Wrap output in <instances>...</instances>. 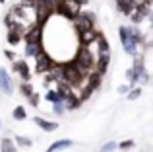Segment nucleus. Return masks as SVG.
Masks as SVG:
<instances>
[{"instance_id": "1", "label": "nucleus", "mask_w": 153, "mask_h": 152, "mask_svg": "<svg viewBox=\"0 0 153 152\" xmlns=\"http://www.w3.org/2000/svg\"><path fill=\"white\" fill-rule=\"evenodd\" d=\"M56 12L68 20H76V16L82 12V2H78V0H60L58 6H56Z\"/></svg>"}, {"instance_id": "2", "label": "nucleus", "mask_w": 153, "mask_h": 152, "mask_svg": "<svg viewBox=\"0 0 153 152\" xmlns=\"http://www.w3.org/2000/svg\"><path fill=\"white\" fill-rule=\"evenodd\" d=\"M118 35H120V41H122L124 51H126L128 55H134V57H136V55H138V41L132 37L130 29H128V27H120Z\"/></svg>"}, {"instance_id": "3", "label": "nucleus", "mask_w": 153, "mask_h": 152, "mask_svg": "<svg viewBox=\"0 0 153 152\" xmlns=\"http://www.w3.org/2000/svg\"><path fill=\"white\" fill-rule=\"evenodd\" d=\"M126 76L132 84H138L140 80H147V74H146V70H143V59L142 57H136L134 66L126 72Z\"/></svg>"}, {"instance_id": "4", "label": "nucleus", "mask_w": 153, "mask_h": 152, "mask_svg": "<svg viewBox=\"0 0 153 152\" xmlns=\"http://www.w3.org/2000/svg\"><path fill=\"white\" fill-rule=\"evenodd\" d=\"M41 26H33V27H29V29L23 33V39H25V43H41V39H43V35H41Z\"/></svg>"}, {"instance_id": "5", "label": "nucleus", "mask_w": 153, "mask_h": 152, "mask_svg": "<svg viewBox=\"0 0 153 152\" xmlns=\"http://www.w3.org/2000/svg\"><path fill=\"white\" fill-rule=\"evenodd\" d=\"M0 90L4 94H12L14 92V82H12V78H10L6 68H0Z\"/></svg>"}, {"instance_id": "6", "label": "nucleus", "mask_w": 153, "mask_h": 152, "mask_svg": "<svg viewBox=\"0 0 153 152\" xmlns=\"http://www.w3.org/2000/svg\"><path fill=\"white\" fill-rule=\"evenodd\" d=\"M147 14H149L147 4L146 2H138V6H136V10L130 14V18H132V22H134V23H140L143 20V16H147Z\"/></svg>"}, {"instance_id": "7", "label": "nucleus", "mask_w": 153, "mask_h": 152, "mask_svg": "<svg viewBox=\"0 0 153 152\" xmlns=\"http://www.w3.org/2000/svg\"><path fill=\"white\" fill-rule=\"evenodd\" d=\"M116 6H118V10L122 14L130 16L136 10V6H138V0H116Z\"/></svg>"}, {"instance_id": "8", "label": "nucleus", "mask_w": 153, "mask_h": 152, "mask_svg": "<svg viewBox=\"0 0 153 152\" xmlns=\"http://www.w3.org/2000/svg\"><path fill=\"white\" fill-rule=\"evenodd\" d=\"M78 37H79V41H82V45H89L91 41L97 39V33L93 31V27H91V29H79Z\"/></svg>"}, {"instance_id": "9", "label": "nucleus", "mask_w": 153, "mask_h": 152, "mask_svg": "<svg viewBox=\"0 0 153 152\" xmlns=\"http://www.w3.org/2000/svg\"><path fill=\"white\" fill-rule=\"evenodd\" d=\"M14 70H16L19 76H22L23 80H29V78H31L29 66H27V62H23V61H16V62H14Z\"/></svg>"}, {"instance_id": "10", "label": "nucleus", "mask_w": 153, "mask_h": 152, "mask_svg": "<svg viewBox=\"0 0 153 152\" xmlns=\"http://www.w3.org/2000/svg\"><path fill=\"white\" fill-rule=\"evenodd\" d=\"M33 121L37 123V125L41 127L43 131H47V133H51V131H56V129H58V123L47 121V119H43V117H33Z\"/></svg>"}, {"instance_id": "11", "label": "nucleus", "mask_w": 153, "mask_h": 152, "mask_svg": "<svg viewBox=\"0 0 153 152\" xmlns=\"http://www.w3.org/2000/svg\"><path fill=\"white\" fill-rule=\"evenodd\" d=\"M72 146V141H68V138H62V141H56L52 142V144L47 148V152H56V150H64V148H70Z\"/></svg>"}, {"instance_id": "12", "label": "nucleus", "mask_w": 153, "mask_h": 152, "mask_svg": "<svg viewBox=\"0 0 153 152\" xmlns=\"http://www.w3.org/2000/svg\"><path fill=\"white\" fill-rule=\"evenodd\" d=\"M41 51H43L41 43H27V45H25V55H27V57H37Z\"/></svg>"}, {"instance_id": "13", "label": "nucleus", "mask_w": 153, "mask_h": 152, "mask_svg": "<svg viewBox=\"0 0 153 152\" xmlns=\"http://www.w3.org/2000/svg\"><path fill=\"white\" fill-rule=\"evenodd\" d=\"M0 148H2V152H18L12 138H2V142H0Z\"/></svg>"}, {"instance_id": "14", "label": "nucleus", "mask_w": 153, "mask_h": 152, "mask_svg": "<svg viewBox=\"0 0 153 152\" xmlns=\"http://www.w3.org/2000/svg\"><path fill=\"white\" fill-rule=\"evenodd\" d=\"M52 109H54L56 115H62L64 111H66V102H64V99H58V102H54V103H52Z\"/></svg>"}, {"instance_id": "15", "label": "nucleus", "mask_w": 153, "mask_h": 152, "mask_svg": "<svg viewBox=\"0 0 153 152\" xmlns=\"http://www.w3.org/2000/svg\"><path fill=\"white\" fill-rule=\"evenodd\" d=\"M19 90H22V94L25 96V98H31V96L35 94V92H33V86H31L29 82H23L22 86H19Z\"/></svg>"}, {"instance_id": "16", "label": "nucleus", "mask_w": 153, "mask_h": 152, "mask_svg": "<svg viewBox=\"0 0 153 152\" xmlns=\"http://www.w3.org/2000/svg\"><path fill=\"white\" fill-rule=\"evenodd\" d=\"M25 117H27L25 109H23L22 105H18V107H16V109H14V119H16V121H23V119H25Z\"/></svg>"}, {"instance_id": "17", "label": "nucleus", "mask_w": 153, "mask_h": 152, "mask_svg": "<svg viewBox=\"0 0 153 152\" xmlns=\"http://www.w3.org/2000/svg\"><path fill=\"white\" fill-rule=\"evenodd\" d=\"M45 98L49 99V102H52V103H54V102H58V99H62V98H60V94H58V90H56V92H54V90H49Z\"/></svg>"}, {"instance_id": "18", "label": "nucleus", "mask_w": 153, "mask_h": 152, "mask_svg": "<svg viewBox=\"0 0 153 152\" xmlns=\"http://www.w3.org/2000/svg\"><path fill=\"white\" fill-rule=\"evenodd\" d=\"M116 142H107V144H103L101 148H99V152H112V150H116Z\"/></svg>"}, {"instance_id": "19", "label": "nucleus", "mask_w": 153, "mask_h": 152, "mask_svg": "<svg viewBox=\"0 0 153 152\" xmlns=\"http://www.w3.org/2000/svg\"><path fill=\"white\" fill-rule=\"evenodd\" d=\"M130 33H132V37H134V39H136L138 43H142V41H143V35H142V31H140V29H136V27H132V29H130Z\"/></svg>"}, {"instance_id": "20", "label": "nucleus", "mask_w": 153, "mask_h": 152, "mask_svg": "<svg viewBox=\"0 0 153 152\" xmlns=\"http://www.w3.org/2000/svg\"><path fill=\"white\" fill-rule=\"evenodd\" d=\"M16 142L19 146H31V138H25V137H16Z\"/></svg>"}, {"instance_id": "21", "label": "nucleus", "mask_w": 153, "mask_h": 152, "mask_svg": "<svg viewBox=\"0 0 153 152\" xmlns=\"http://www.w3.org/2000/svg\"><path fill=\"white\" fill-rule=\"evenodd\" d=\"M140 94H142V90H140V88H134V90L128 92V99H136V98H140Z\"/></svg>"}, {"instance_id": "22", "label": "nucleus", "mask_w": 153, "mask_h": 152, "mask_svg": "<svg viewBox=\"0 0 153 152\" xmlns=\"http://www.w3.org/2000/svg\"><path fill=\"white\" fill-rule=\"evenodd\" d=\"M134 146V141H122L118 144V148H122V150H128V148H132Z\"/></svg>"}, {"instance_id": "23", "label": "nucleus", "mask_w": 153, "mask_h": 152, "mask_svg": "<svg viewBox=\"0 0 153 152\" xmlns=\"http://www.w3.org/2000/svg\"><path fill=\"white\" fill-rule=\"evenodd\" d=\"M29 103H31L33 107H37V105H39V96H37V94H33V96L29 98Z\"/></svg>"}, {"instance_id": "24", "label": "nucleus", "mask_w": 153, "mask_h": 152, "mask_svg": "<svg viewBox=\"0 0 153 152\" xmlns=\"http://www.w3.org/2000/svg\"><path fill=\"white\" fill-rule=\"evenodd\" d=\"M4 55H6V59H10V61L16 59V53H12V51H4Z\"/></svg>"}, {"instance_id": "25", "label": "nucleus", "mask_w": 153, "mask_h": 152, "mask_svg": "<svg viewBox=\"0 0 153 152\" xmlns=\"http://www.w3.org/2000/svg\"><path fill=\"white\" fill-rule=\"evenodd\" d=\"M118 92H120V94H128V92H130V86H120Z\"/></svg>"}, {"instance_id": "26", "label": "nucleus", "mask_w": 153, "mask_h": 152, "mask_svg": "<svg viewBox=\"0 0 153 152\" xmlns=\"http://www.w3.org/2000/svg\"><path fill=\"white\" fill-rule=\"evenodd\" d=\"M149 20H151V23H153V10L149 12Z\"/></svg>"}, {"instance_id": "27", "label": "nucleus", "mask_w": 153, "mask_h": 152, "mask_svg": "<svg viewBox=\"0 0 153 152\" xmlns=\"http://www.w3.org/2000/svg\"><path fill=\"white\" fill-rule=\"evenodd\" d=\"M78 2H85V0H78Z\"/></svg>"}, {"instance_id": "28", "label": "nucleus", "mask_w": 153, "mask_h": 152, "mask_svg": "<svg viewBox=\"0 0 153 152\" xmlns=\"http://www.w3.org/2000/svg\"><path fill=\"white\" fill-rule=\"evenodd\" d=\"M0 4H4V0H0Z\"/></svg>"}]
</instances>
